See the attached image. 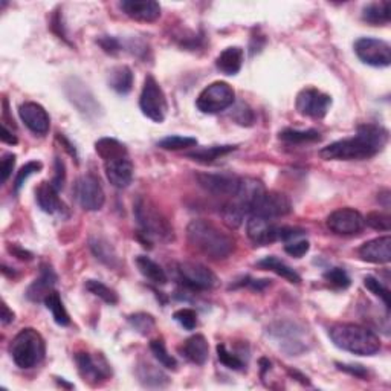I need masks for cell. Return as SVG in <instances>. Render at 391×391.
<instances>
[{
	"label": "cell",
	"mask_w": 391,
	"mask_h": 391,
	"mask_svg": "<svg viewBox=\"0 0 391 391\" xmlns=\"http://www.w3.org/2000/svg\"><path fill=\"white\" fill-rule=\"evenodd\" d=\"M41 169H43V164L39 162V160H31V162L25 164L22 169L17 171L16 180H14V190H16V193H19L20 188L25 185L28 178L32 176V174H36V173H40Z\"/></svg>",
	"instance_id": "cell-44"
},
{
	"label": "cell",
	"mask_w": 391,
	"mask_h": 391,
	"mask_svg": "<svg viewBox=\"0 0 391 391\" xmlns=\"http://www.w3.org/2000/svg\"><path fill=\"white\" fill-rule=\"evenodd\" d=\"M109 86L120 95H127L134 87V72L129 66H115L109 72Z\"/></svg>",
	"instance_id": "cell-28"
},
{
	"label": "cell",
	"mask_w": 391,
	"mask_h": 391,
	"mask_svg": "<svg viewBox=\"0 0 391 391\" xmlns=\"http://www.w3.org/2000/svg\"><path fill=\"white\" fill-rule=\"evenodd\" d=\"M196 179L205 191L215 196H228V198H233L240 182V178L228 173H200Z\"/></svg>",
	"instance_id": "cell-15"
},
{
	"label": "cell",
	"mask_w": 391,
	"mask_h": 391,
	"mask_svg": "<svg viewBox=\"0 0 391 391\" xmlns=\"http://www.w3.org/2000/svg\"><path fill=\"white\" fill-rule=\"evenodd\" d=\"M379 199L383 200V207H385V208L388 209V208H390V191L385 190L383 193H381V194H379Z\"/></svg>",
	"instance_id": "cell-59"
},
{
	"label": "cell",
	"mask_w": 391,
	"mask_h": 391,
	"mask_svg": "<svg viewBox=\"0 0 391 391\" xmlns=\"http://www.w3.org/2000/svg\"><path fill=\"white\" fill-rule=\"evenodd\" d=\"M136 376L144 387L162 388L169 383V376L164 374L159 368L151 364H139L136 368Z\"/></svg>",
	"instance_id": "cell-31"
},
{
	"label": "cell",
	"mask_w": 391,
	"mask_h": 391,
	"mask_svg": "<svg viewBox=\"0 0 391 391\" xmlns=\"http://www.w3.org/2000/svg\"><path fill=\"white\" fill-rule=\"evenodd\" d=\"M57 139H59L60 142H63V145H65V149L69 151V155L74 156L75 159L78 158V156H76V150H75V147H74L71 142H69L65 136H63L61 134H59V135H57Z\"/></svg>",
	"instance_id": "cell-58"
},
{
	"label": "cell",
	"mask_w": 391,
	"mask_h": 391,
	"mask_svg": "<svg viewBox=\"0 0 391 391\" xmlns=\"http://www.w3.org/2000/svg\"><path fill=\"white\" fill-rule=\"evenodd\" d=\"M337 367L341 372H344L347 374H352L355 378L359 379H366L368 376V370L364 366L359 364H341V362H337Z\"/></svg>",
	"instance_id": "cell-52"
},
{
	"label": "cell",
	"mask_w": 391,
	"mask_h": 391,
	"mask_svg": "<svg viewBox=\"0 0 391 391\" xmlns=\"http://www.w3.org/2000/svg\"><path fill=\"white\" fill-rule=\"evenodd\" d=\"M187 237L196 251L211 260H225L235 248L233 235L205 219L191 220L187 226Z\"/></svg>",
	"instance_id": "cell-2"
},
{
	"label": "cell",
	"mask_w": 391,
	"mask_h": 391,
	"mask_svg": "<svg viewBox=\"0 0 391 391\" xmlns=\"http://www.w3.org/2000/svg\"><path fill=\"white\" fill-rule=\"evenodd\" d=\"M95 151L98 153L104 162L110 159L120 158V156H127V147H125L123 142L118 141V139L114 138H101L100 141L95 142Z\"/></svg>",
	"instance_id": "cell-32"
},
{
	"label": "cell",
	"mask_w": 391,
	"mask_h": 391,
	"mask_svg": "<svg viewBox=\"0 0 391 391\" xmlns=\"http://www.w3.org/2000/svg\"><path fill=\"white\" fill-rule=\"evenodd\" d=\"M234 150L235 145H214V147H208V149H199L191 153H187V158L198 160V162L202 164H211L214 160H218L219 158L225 156Z\"/></svg>",
	"instance_id": "cell-34"
},
{
	"label": "cell",
	"mask_w": 391,
	"mask_h": 391,
	"mask_svg": "<svg viewBox=\"0 0 391 391\" xmlns=\"http://www.w3.org/2000/svg\"><path fill=\"white\" fill-rule=\"evenodd\" d=\"M57 283V275H55L54 269L49 264H41L40 275L36 278L30 288L26 290V297L31 302H45V298L52 292V288Z\"/></svg>",
	"instance_id": "cell-23"
},
{
	"label": "cell",
	"mask_w": 391,
	"mask_h": 391,
	"mask_svg": "<svg viewBox=\"0 0 391 391\" xmlns=\"http://www.w3.org/2000/svg\"><path fill=\"white\" fill-rule=\"evenodd\" d=\"M330 338L341 350L358 356H373L381 350L378 335L358 324L344 323L333 326L330 329Z\"/></svg>",
	"instance_id": "cell-4"
},
{
	"label": "cell",
	"mask_w": 391,
	"mask_h": 391,
	"mask_svg": "<svg viewBox=\"0 0 391 391\" xmlns=\"http://www.w3.org/2000/svg\"><path fill=\"white\" fill-rule=\"evenodd\" d=\"M136 268L139 269V272L153 284H158V286H164L169 282V277H167L165 271L159 266V264L151 260L150 257L147 255H138L136 257Z\"/></svg>",
	"instance_id": "cell-29"
},
{
	"label": "cell",
	"mask_w": 391,
	"mask_h": 391,
	"mask_svg": "<svg viewBox=\"0 0 391 391\" xmlns=\"http://www.w3.org/2000/svg\"><path fill=\"white\" fill-rule=\"evenodd\" d=\"M289 329H286V324H277L274 329L271 330L272 337L282 341V348L284 352L290 355H298L306 350V347L302 344V341L298 339V332H295V327L292 324H288Z\"/></svg>",
	"instance_id": "cell-27"
},
{
	"label": "cell",
	"mask_w": 391,
	"mask_h": 391,
	"mask_svg": "<svg viewBox=\"0 0 391 391\" xmlns=\"http://www.w3.org/2000/svg\"><path fill=\"white\" fill-rule=\"evenodd\" d=\"M198 145V139L191 138V136H167L164 139H160L158 142V147L164 150H171V151H176V150H185V149H190V147H196Z\"/></svg>",
	"instance_id": "cell-39"
},
{
	"label": "cell",
	"mask_w": 391,
	"mask_h": 391,
	"mask_svg": "<svg viewBox=\"0 0 391 391\" xmlns=\"http://www.w3.org/2000/svg\"><path fill=\"white\" fill-rule=\"evenodd\" d=\"M75 362L78 367V373L86 382L96 385L101 381H106L110 378L112 370L107 364V361L103 358L101 355L92 356L90 353L81 352L75 355Z\"/></svg>",
	"instance_id": "cell-13"
},
{
	"label": "cell",
	"mask_w": 391,
	"mask_h": 391,
	"mask_svg": "<svg viewBox=\"0 0 391 391\" xmlns=\"http://www.w3.org/2000/svg\"><path fill=\"white\" fill-rule=\"evenodd\" d=\"M66 94L71 103L83 115L90 118L92 115H96L98 110H100V106H98V103L95 101L94 95L90 94V90L80 81L72 80L71 85H66Z\"/></svg>",
	"instance_id": "cell-21"
},
{
	"label": "cell",
	"mask_w": 391,
	"mask_h": 391,
	"mask_svg": "<svg viewBox=\"0 0 391 391\" xmlns=\"http://www.w3.org/2000/svg\"><path fill=\"white\" fill-rule=\"evenodd\" d=\"M332 106L330 95L323 94L318 89L307 87L297 95L295 107L299 115L313 118V120H323Z\"/></svg>",
	"instance_id": "cell-10"
},
{
	"label": "cell",
	"mask_w": 391,
	"mask_h": 391,
	"mask_svg": "<svg viewBox=\"0 0 391 391\" xmlns=\"http://www.w3.org/2000/svg\"><path fill=\"white\" fill-rule=\"evenodd\" d=\"M234 101V89L225 81H214L199 94L196 106H198L202 114L215 115L231 107Z\"/></svg>",
	"instance_id": "cell-6"
},
{
	"label": "cell",
	"mask_w": 391,
	"mask_h": 391,
	"mask_svg": "<svg viewBox=\"0 0 391 391\" xmlns=\"http://www.w3.org/2000/svg\"><path fill=\"white\" fill-rule=\"evenodd\" d=\"M178 272L187 288L193 290H211L218 286V277L205 264L198 262L179 263Z\"/></svg>",
	"instance_id": "cell-9"
},
{
	"label": "cell",
	"mask_w": 391,
	"mask_h": 391,
	"mask_svg": "<svg viewBox=\"0 0 391 391\" xmlns=\"http://www.w3.org/2000/svg\"><path fill=\"white\" fill-rule=\"evenodd\" d=\"M364 286L366 288L373 293V295L378 297L381 302L385 306L387 312H390V307H391V297H390V290L383 286L378 278H374L372 275H368L364 278Z\"/></svg>",
	"instance_id": "cell-43"
},
{
	"label": "cell",
	"mask_w": 391,
	"mask_h": 391,
	"mask_svg": "<svg viewBox=\"0 0 391 391\" xmlns=\"http://www.w3.org/2000/svg\"><path fill=\"white\" fill-rule=\"evenodd\" d=\"M106 167V176L109 182L116 188H125L134 180V164L127 156H120L104 162Z\"/></svg>",
	"instance_id": "cell-20"
},
{
	"label": "cell",
	"mask_w": 391,
	"mask_h": 391,
	"mask_svg": "<svg viewBox=\"0 0 391 391\" xmlns=\"http://www.w3.org/2000/svg\"><path fill=\"white\" fill-rule=\"evenodd\" d=\"M120 8L125 16L136 20V22L151 23L160 17V6L155 0H124Z\"/></svg>",
	"instance_id": "cell-19"
},
{
	"label": "cell",
	"mask_w": 391,
	"mask_h": 391,
	"mask_svg": "<svg viewBox=\"0 0 391 391\" xmlns=\"http://www.w3.org/2000/svg\"><path fill=\"white\" fill-rule=\"evenodd\" d=\"M292 204L288 196L278 191H264L257 204L254 205L251 214L262 215L266 219H277L284 218V215L290 214Z\"/></svg>",
	"instance_id": "cell-14"
},
{
	"label": "cell",
	"mask_w": 391,
	"mask_h": 391,
	"mask_svg": "<svg viewBox=\"0 0 391 391\" xmlns=\"http://www.w3.org/2000/svg\"><path fill=\"white\" fill-rule=\"evenodd\" d=\"M74 193L78 204L86 211H100L106 202V194H104L100 180L92 174H86L76 180Z\"/></svg>",
	"instance_id": "cell-11"
},
{
	"label": "cell",
	"mask_w": 391,
	"mask_h": 391,
	"mask_svg": "<svg viewBox=\"0 0 391 391\" xmlns=\"http://www.w3.org/2000/svg\"><path fill=\"white\" fill-rule=\"evenodd\" d=\"M388 130L378 124H362L352 138L339 139L319 150L326 160H364L378 155L388 144Z\"/></svg>",
	"instance_id": "cell-1"
},
{
	"label": "cell",
	"mask_w": 391,
	"mask_h": 391,
	"mask_svg": "<svg viewBox=\"0 0 391 391\" xmlns=\"http://www.w3.org/2000/svg\"><path fill=\"white\" fill-rule=\"evenodd\" d=\"M0 138H2V142L5 144H17V138L16 135L12 134V130H10L8 127H6V124L2 123V135H0Z\"/></svg>",
	"instance_id": "cell-56"
},
{
	"label": "cell",
	"mask_w": 391,
	"mask_h": 391,
	"mask_svg": "<svg viewBox=\"0 0 391 391\" xmlns=\"http://www.w3.org/2000/svg\"><path fill=\"white\" fill-rule=\"evenodd\" d=\"M8 350L14 364L23 370H30L37 367L45 359L46 344L43 337L36 329L26 327L12 338Z\"/></svg>",
	"instance_id": "cell-5"
},
{
	"label": "cell",
	"mask_w": 391,
	"mask_h": 391,
	"mask_svg": "<svg viewBox=\"0 0 391 391\" xmlns=\"http://www.w3.org/2000/svg\"><path fill=\"white\" fill-rule=\"evenodd\" d=\"M19 115L26 127L36 135L43 136L49 131V127H51V118H49L45 107L40 106L39 103H23L19 107Z\"/></svg>",
	"instance_id": "cell-16"
},
{
	"label": "cell",
	"mask_w": 391,
	"mask_h": 391,
	"mask_svg": "<svg viewBox=\"0 0 391 391\" xmlns=\"http://www.w3.org/2000/svg\"><path fill=\"white\" fill-rule=\"evenodd\" d=\"M98 41V45L101 46V49L104 52H107V54H118L121 51V43L118 41L115 37H109V36H104V37H100L96 40Z\"/></svg>",
	"instance_id": "cell-54"
},
{
	"label": "cell",
	"mask_w": 391,
	"mask_h": 391,
	"mask_svg": "<svg viewBox=\"0 0 391 391\" xmlns=\"http://www.w3.org/2000/svg\"><path fill=\"white\" fill-rule=\"evenodd\" d=\"M8 251H10V254H12L14 257H17L19 260H26V262L32 260V254H31V253H28L26 249L20 248L19 244H10V246H8Z\"/></svg>",
	"instance_id": "cell-55"
},
{
	"label": "cell",
	"mask_w": 391,
	"mask_h": 391,
	"mask_svg": "<svg viewBox=\"0 0 391 391\" xmlns=\"http://www.w3.org/2000/svg\"><path fill=\"white\" fill-rule=\"evenodd\" d=\"M2 324L3 326H6V324H10V323H12L14 321V313H12V310H10V307L6 306V303H3L2 304Z\"/></svg>",
	"instance_id": "cell-57"
},
{
	"label": "cell",
	"mask_w": 391,
	"mask_h": 391,
	"mask_svg": "<svg viewBox=\"0 0 391 391\" xmlns=\"http://www.w3.org/2000/svg\"><path fill=\"white\" fill-rule=\"evenodd\" d=\"M150 350L155 355V358L159 361V364L169 368V370H176L178 368V362L176 359L167 350V347L164 344L162 339H153L150 342Z\"/></svg>",
	"instance_id": "cell-40"
},
{
	"label": "cell",
	"mask_w": 391,
	"mask_h": 391,
	"mask_svg": "<svg viewBox=\"0 0 391 391\" xmlns=\"http://www.w3.org/2000/svg\"><path fill=\"white\" fill-rule=\"evenodd\" d=\"M327 228L338 235H356L366 226L364 215L353 208H339L326 220Z\"/></svg>",
	"instance_id": "cell-12"
},
{
	"label": "cell",
	"mask_w": 391,
	"mask_h": 391,
	"mask_svg": "<svg viewBox=\"0 0 391 391\" xmlns=\"http://www.w3.org/2000/svg\"><path fill=\"white\" fill-rule=\"evenodd\" d=\"M231 118L237 124L246 125V127H249V125H253L254 121H255L254 112L251 110L249 106H246V104H244V103L237 104V106L234 107V112L231 114Z\"/></svg>",
	"instance_id": "cell-49"
},
{
	"label": "cell",
	"mask_w": 391,
	"mask_h": 391,
	"mask_svg": "<svg viewBox=\"0 0 391 391\" xmlns=\"http://www.w3.org/2000/svg\"><path fill=\"white\" fill-rule=\"evenodd\" d=\"M244 214L246 213H244L239 205H235L233 200H229L228 204H225L222 208L223 222H225L229 228H234V229L242 225Z\"/></svg>",
	"instance_id": "cell-42"
},
{
	"label": "cell",
	"mask_w": 391,
	"mask_h": 391,
	"mask_svg": "<svg viewBox=\"0 0 391 391\" xmlns=\"http://www.w3.org/2000/svg\"><path fill=\"white\" fill-rule=\"evenodd\" d=\"M359 257L364 262L374 264H385L391 262V237L383 235L368 240L359 248Z\"/></svg>",
	"instance_id": "cell-22"
},
{
	"label": "cell",
	"mask_w": 391,
	"mask_h": 391,
	"mask_svg": "<svg viewBox=\"0 0 391 391\" xmlns=\"http://www.w3.org/2000/svg\"><path fill=\"white\" fill-rule=\"evenodd\" d=\"M218 356L222 364L226 366L228 368L235 370V372H243L244 370V362L239 358V356L229 352L225 344L218 346Z\"/></svg>",
	"instance_id": "cell-46"
},
{
	"label": "cell",
	"mask_w": 391,
	"mask_h": 391,
	"mask_svg": "<svg viewBox=\"0 0 391 391\" xmlns=\"http://www.w3.org/2000/svg\"><path fill=\"white\" fill-rule=\"evenodd\" d=\"M324 280L337 289H347L350 286V277L341 268H332L324 272Z\"/></svg>",
	"instance_id": "cell-45"
},
{
	"label": "cell",
	"mask_w": 391,
	"mask_h": 391,
	"mask_svg": "<svg viewBox=\"0 0 391 391\" xmlns=\"http://www.w3.org/2000/svg\"><path fill=\"white\" fill-rule=\"evenodd\" d=\"M86 289H87L90 293H94L95 297L101 298L104 303H107V304H116V303H118L116 292H115L114 289H110L109 286H106V284L101 283V282H98V280H87V282H86Z\"/></svg>",
	"instance_id": "cell-41"
},
{
	"label": "cell",
	"mask_w": 391,
	"mask_h": 391,
	"mask_svg": "<svg viewBox=\"0 0 391 391\" xmlns=\"http://www.w3.org/2000/svg\"><path fill=\"white\" fill-rule=\"evenodd\" d=\"M278 231L280 228L272 223L271 219L262 218V215L251 214V218L246 223V233L249 240L257 246H266L278 240Z\"/></svg>",
	"instance_id": "cell-17"
},
{
	"label": "cell",
	"mask_w": 391,
	"mask_h": 391,
	"mask_svg": "<svg viewBox=\"0 0 391 391\" xmlns=\"http://www.w3.org/2000/svg\"><path fill=\"white\" fill-rule=\"evenodd\" d=\"M139 107L142 114L153 123H164L167 112H169V103L162 87L153 75H147L144 80L142 92L139 96Z\"/></svg>",
	"instance_id": "cell-7"
},
{
	"label": "cell",
	"mask_w": 391,
	"mask_h": 391,
	"mask_svg": "<svg viewBox=\"0 0 391 391\" xmlns=\"http://www.w3.org/2000/svg\"><path fill=\"white\" fill-rule=\"evenodd\" d=\"M243 65V49L239 46H229L222 51L215 59V67L225 75H235L240 72Z\"/></svg>",
	"instance_id": "cell-26"
},
{
	"label": "cell",
	"mask_w": 391,
	"mask_h": 391,
	"mask_svg": "<svg viewBox=\"0 0 391 391\" xmlns=\"http://www.w3.org/2000/svg\"><path fill=\"white\" fill-rule=\"evenodd\" d=\"M280 139L288 144L302 145L309 142L321 141V134L318 130H295V129H284L280 131Z\"/></svg>",
	"instance_id": "cell-36"
},
{
	"label": "cell",
	"mask_w": 391,
	"mask_h": 391,
	"mask_svg": "<svg viewBox=\"0 0 391 391\" xmlns=\"http://www.w3.org/2000/svg\"><path fill=\"white\" fill-rule=\"evenodd\" d=\"M180 352L185 356V358L193 362L196 366H204L208 361L209 356V346L208 341L204 335H193L191 338H188Z\"/></svg>",
	"instance_id": "cell-24"
},
{
	"label": "cell",
	"mask_w": 391,
	"mask_h": 391,
	"mask_svg": "<svg viewBox=\"0 0 391 391\" xmlns=\"http://www.w3.org/2000/svg\"><path fill=\"white\" fill-rule=\"evenodd\" d=\"M364 220H366V225L376 229V231L388 233L391 229V218L388 214L374 211V213L367 214V218H364Z\"/></svg>",
	"instance_id": "cell-47"
},
{
	"label": "cell",
	"mask_w": 391,
	"mask_h": 391,
	"mask_svg": "<svg viewBox=\"0 0 391 391\" xmlns=\"http://www.w3.org/2000/svg\"><path fill=\"white\" fill-rule=\"evenodd\" d=\"M36 199L41 211L47 214H57L65 209V205L59 198V190L52 182H41L36 190Z\"/></svg>",
	"instance_id": "cell-25"
},
{
	"label": "cell",
	"mask_w": 391,
	"mask_h": 391,
	"mask_svg": "<svg viewBox=\"0 0 391 391\" xmlns=\"http://www.w3.org/2000/svg\"><path fill=\"white\" fill-rule=\"evenodd\" d=\"M310 249V243L307 240H292L284 244V251L288 253L290 257L295 258H302L303 255H306L309 253Z\"/></svg>",
	"instance_id": "cell-50"
},
{
	"label": "cell",
	"mask_w": 391,
	"mask_h": 391,
	"mask_svg": "<svg viewBox=\"0 0 391 391\" xmlns=\"http://www.w3.org/2000/svg\"><path fill=\"white\" fill-rule=\"evenodd\" d=\"M65 180H66L65 162L57 158V159H55V174H54V179L51 180V182L60 191V190H63V187H65Z\"/></svg>",
	"instance_id": "cell-53"
},
{
	"label": "cell",
	"mask_w": 391,
	"mask_h": 391,
	"mask_svg": "<svg viewBox=\"0 0 391 391\" xmlns=\"http://www.w3.org/2000/svg\"><path fill=\"white\" fill-rule=\"evenodd\" d=\"M127 319H129V324L134 327L138 333L144 335V337L150 335L156 327V321L150 315V313L138 312V313H134V315H130Z\"/></svg>",
	"instance_id": "cell-38"
},
{
	"label": "cell",
	"mask_w": 391,
	"mask_h": 391,
	"mask_svg": "<svg viewBox=\"0 0 391 391\" xmlns=\"http://www.w3.org/2000/svg\"><path fill=\"white\" fill-rule=\"evenodd\" d=\"M264 191H266V188H264L262 180L254 178H240L239 188L233 196V202L235 205H239L244 213L251 214L254 205Z\"/></svg>",
	"instance_id": "cell-18"
},
{
	"label": "cell",
	"mask_w": 391,
	"mask_h": 391,
	"mask_svg": "<svg viewBox=\"0 0 391 391\" xmlns=\"http://www.w3.org/2000/svg\"><path fill=\"white\" fill-rule=\"evenodd\" d=\"M257 268L274 272V274L284 278L286 282H289L292 284H299V283H302V277H299L297 272L293 271L290 266H288V264H286L284 262L278 260L277 257L263 258V260H260V262L257 263Z\"/></svg>",
	"instance_id": "cell-30"
},
{
	"label": "cell",
	"mask_w": 391,
	"mask_h": 391,
	"mask_svg": "<svg viewBox=\"0 0 391 391\" xmlns=\"http://www.w3.org/2000/svg\"><path fill=\"white\" fill-rule=\"evenodd\" d=\"M134 213L139 229H141L139 235L144 239V243L150 244L155 240L169 243L174 240V229L171 223L150 199L139 198L135 202Z\"/></svg>",
	"instance_id": "cell-3"
},
{
	"label": "cell",
	"mask_w": 391,
	"mask_h": 391,
	"mask_svg": "<svg viewBox=\"0 0 391 391\" xmlns=\"http://www.w3.org/2000/svg\"><path fill=\"white\" fill-rule=\"evenodd\" d=\"M390 2L383 0V2H374L367 5L362 10V20L373 26L387 25L390 22Z\"/></svg>",
	"instance_id": "cell-33"
},
{
	"label": "cell",
	"mask_w": 391,
	"mask_h": 391,
	"mask_svg": "<svg viewBox=\"0 0 391 391\" xmlns=\"http://www.w3.org/2000/svg\"><path fill=\"white\" fill-rule=\"evenodd\" d=\"M355 52L368 66L387 67L391 65V46L383 40L362 37L356 40Z\"/></svg>",
	"instance_id": "cell-8"
},
{
	"label": "cell",
	"mask_w": 391,
	"mask_h": 391,
	"mask_svg": "<svg viewBox=\"0 0 391 391\" xmlns=\"http://www.w3.org/2000/svg\"><path fill=\"white\" fill-rule=\"evenodd\" d=\"M173 318L180 327H184L185 330H194L196 326H198V313L193 309H187V307L174 312Z\"/></svg>",
	"instance_id": "cell-48"
},
{
	"label": "cell",
	"mask_w": 391,
	"mask_h": 391,
	"mask_svg": "<svg viewBox=\"0 0 391 391\" xmlns=\"http://www.w3.org/2000/svg\"><path fill=\"white\" fill-rule=\"evenodd\" d=\"M14 167H16V155H12V153H6V155H3L2 158V162H0V174H2L3 184L10 179Z\"/></svg>",
	"instance_id": "cell-51"
},
{
	"label": "cell",
	"mask_w": 391,
	"mask_h": 391,
	"mask_svg": "<svg viewBox=\"0 0 391 391\" xmlns=\"http://www.w3.org/2000/svg\"><path fill=\"white\" fill-rule=\"evenodd\" d=\"M45 304L47 307V310H51L52 318L59 326L71 324V318H69V313L66 310L65 304H63L61 302L59 292L52 290L51 293H49V295L45 298Z\"/></svg>",
	"instance_id": "cell-37"
},
{
	"label": "cell",
	"mask_w": 391,
	"mask_h": 391,
	"mask_svg": "<svg viewBox=\"0 0 391 391\" xmlns=\"http://www.w3.org/2000/svg\"><path fill=\"white\" fill-rule=\"evenodd\" d=\"M89 243H90V249H92V253L98 260L104 264H107V266H116L118 255L115 253L114 246H112L107 240L101 239V237H92Z\"/></svg>",
	"instance_id": "cell-35"
}]
</instances>
